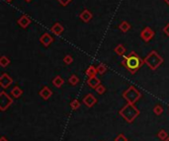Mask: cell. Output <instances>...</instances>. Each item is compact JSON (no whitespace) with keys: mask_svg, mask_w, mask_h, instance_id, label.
Returning a JSON list of instances; mask_svg holds the SVG:
<instances>
[{"mask_svg":"<svg viewBox=\"0 0 169 141\" xmlns=\"http://www.w3.org/2000/svg\"><path fill=\"white\" fill-rule=\"evenodd\" d=\"M124 59L122 60V65L124 67H126L131 74L137 73V71L140 68L142 67V65L144 63V59H142L140 55H138L134 51H131V53L128 55H123Z\"/></svg>","mask_w":169,"mask_h":141,"instance_id":"obj_1","label":"cell"},{"mask_svg":"<svg viewBox=\"0 0 169 141\" xmlns=\"http://www.w3.org/2000/svg\"><path fill=\"white\" fill-rule=\"evenodd\" d=\"M119 114L127 122L131 123V122H133L141 114V111L138 110V107L134 105V104L127 103V105L125 107H123L122 109L120 110Z\"/></svg>","mask_w":169,"mask_h":141,"instance_id":"obj_2","label":"cell"},{"mask_svg":"<svg viewBox=\"0 0 169 141\" xmlns=\"http://www.w3.org/2000/svg\"><path fill=\"white\" fill-rule=\"evenodd\" d=\"M144 63L148 66L150 70L154 71L163 63V58L158 54L156 50H152L144 57Z\"/></svg>","mask_w":169,"mask_h":141,"instance_id":"obj_3","label":"cell"},{"mask_svg":"<svg viewBox=\"0 0 169 141\" xmlns=\"http://www.w3.org/2000/svg\"><path fill=\"white\" fill-rule=\"evenodd\" d=\"M123 98L126 100L127 103L130 104H136L138 100L141 98V93L134 86H131L123 93Z\"/></svg>","mask_w":169,"mask_h":141,"instance_id":"obj_4","label":"cell"},{"mask_svg":"<svg viewBox=\"0 0 169 141\" xmlns=\"http://www.w3.org/2000/svg\"><path fill=\"white\" fill-rule=\"evenodd\" d=\"M12 103H13V99L5 91L0 92V110L2 112H5L12 105Z\"/></svg>","mask_w":169,"mask_h":141,"instance_id":"obj_5","label":"cell"},{"mask_svg":"<svg viewBox=\"0 0 169 141\" xmlns=\"http://www.w3.org/2000/svg\"><path fill=\"white\" fill-rule=\"evenodd\" d=\"M154 35H155V33H154V31H153L151 28L145 27L141 32V35L140 36H141V39L144 40V42L148 43L149 40H151L153 38H154Z\"/></svg>","mask_w":169,"mask_h":141,"instance_id":"obj_6","label":"cell"},{"mask_svg":"<svg viewBox=\"0 0 169 141\" xmlns=\"http://www.w3.org/2000/svg\"><path fill=\"white\" fill-rule=\"evenodd\" d=\"M13 83V79L10 75H8L7 73H3L1 76H0V86L3 89L8 88L11 86V84Z\"/></svg>","mask_w":169,"mask_h":141,"instance_id":"obj_7","label":"cell"},{"mask_svg":"<svg viewBox=\"0 0 169 141\" xmlns=\"http://www.w3.org/2000/svg\"><path fill=\"white\" fill-rule=\"evenodd\" d=\"M82 103H83L87 107H92L93 106H95V104L97 103V99L92 93H89V94H87L83 99H82Z\"/></svg>","mask_w":169,"mask_h":141,"instance_id":"obj_8","label":"cell"},{"mask_svg":"<svg viewBox=\"0 0 169 141\" xmlns=\"http://www.w3.org/2000/svg\"><path fill=\"white\" fill-rule=\"evenodd\" d=\"M32 23V20L30 19V17L27 14H24L17 20V24L20 26L22 29H27Z\"/></svg>","mask_w":169,"mask_h":141,"instance_id":"obj_9","label":"cell"},{"mask_svg":"<svg viewBox=\"0 0 169 141\" xmlns=\"http://www.w3.org/2000/svg\"><path fill=\"white\" fill-rule=\"evenodd\" d=\"M54 38L48 34V33H44V34L40 37V43L43 44L45 47H48L51 44L54 43Z\"/></svg>","mask_w":169,"mask_h":141,"instance_id":"obj_10","label":"cell"},{"mask_svg":"<svg viewBox=\"0 0 169 141\" xmlns=\"http://www.w3.org/2000/svg\"><path fill=\"white\" fill-rule=\"evenodd\" d=\"M51 32L55 36H61L63 32H65V27L61 24L58 23V22H56V23H55L54 25L51 26Z\"/></svg>","mask_w":169,"mask_h":141,"instance_id":"obj_11","label":"cell"},{"mask_svg":"<svg viewBox=\"0 0 169 141\" xmlns=\"http://www.w3.org/2000/svg\"><path fill=\"white\" fill-rule=\"evenodd\" d=\"M79 18L84 22V23H89V22L92 20L93 14L91 13V11H89L88 9H84L79 14Z\"/></svg>","mask_w":169,"mask_h":141,"instance_id":"obj_12","label":"cell"},{"mask_svg":"<svg viewBox=\"0 0 169 141\" xmlns=\"http://www.w3.org/2000/svg\"><path fill=\"white\" fill-rule=\"evenodd\" d=\"M39 95L41 96V97H42L44 100H48L51 97V95H52V91L51 90L50 88H48V86H45V87H43L42 88V90H41L40 92H39Z\"/></svg>","mask_w":169,"mask_h":141,"instance_id":"obj_13","label":"cell"},{"mask_svg":"<svg viewBox=\"0 0 169 141\" xmlns=\"http://www.w3.org/2000/svg\"><path fill=\"white\" fill-rule=\"evenodd\" d=\"M100 84H101V81L99 78H97V77L88 78V80H87V85L92 89H96Z\"/></svg>","mask_w":169,"mask_h":141,"instance_id":"obj_14","label":"cell"},{"mask_svg":"<svg viewBox=\"0 0 169 141\" xmlns=\"http://www.w3.org/2000/svg\"><path fill=\"white\" fill-rule=\"evenodd\" d=\"M85 74H86V76H87L88 78L96 77V76H97V74H98V71H97V68L95 67V66L90 65L89 67H88L87 69H86Z\"/></svg>","mask_w":169,"mask_h":141,"instance_id":"obj_15","label":"cell"},{"mask_svg":"<svg viewBox=\"0 0 169 141\" xmlns=\"http://www.w3.org/2000/svg\"><path fill=\"white\" fill-rule=\"evenodd\" d=\"M51 83H52V85H54V86L56 87V88H61L62 85L65 84V80L62 79L61 76L58 75V76H55V77L54 78V79H52Z\"/></svg>","mask_w":169,"mask_h":141,"instance_id":"obj_16","label":"cell"},{"mask_svg":"<svg viewBox=\"0 0 169 141\" xmlns=\"http://www.w3.org/2000/svg\"><path fill=\"white\" fill-rule=\"evenodd\" d=\"M22 94H23V90H22L19 86H15L12 88V90H11V95H12L13 98H15V99L20 98Z\"/></svg>","mask_w":169,"mask_h":141,"instance_id":"obj_17","label":"cell"},{"mask_svg":"<svg viewBox=\"0 0 169 141\" xmlns=\"http://www.w3.org/2000/svg\"><path fill=\"white\" fill-rule=\"evenodd\" d=\"M131 24L129 23V22H127V21H122L121 24L119 25V29L121 30V32H123V33L129 32L131 30Z\"/></svg>","mask_w":169,"mask_h":141,"instance_id":"obj_18","label":"cell"},{"mask_svg":"<svg viewBox=\"0 0 169 141\" xmlns=\"http://www.w3.org/2000/svg\"><path fill=\"white\" fill-rule=\"evenodd\" d=\"M10 63H11V60L6 56V55H2V56L0 57V66H1V67L5 68Z\"/></svg>","mask_w":169,"mask_h":141,"instance_id":"obj_19","label":"cell"},{"mask_svg":"<svg viewBox=\"0 0 169 141\" xmlns=\"http://www.w3.org/2000/svg\"><path fill=\"white\" fill-rule=\"evenodd\" d=\"M114 51L118 55H124V54H125V53H126V47H125V46H124V44L120 43V44H118V46L114 49Z\"/></svg>","mask_w":169,"mask_h":141,"instance_id":"obj_20","label":"cell"},{"mask_svg":"<svg viewBox=\"0 0 169 141\" xmlns=\"http://www.w3.org/2000/svg\"><path fill=\"white\" fill-rule=\"evenodd\" d=\"M68 83L70 85H72V86H75V85H77L78 83H79V78L75 75V74H73V75H71L68 78Z\"/></svg>","mask_w":169,"mask_h":141,"instance_id":"obj_21","label":"cell"},{"mask_svg":"<svg viewBox=\"0 0 169 141\" xmlns=\"http://www.w3.org/2000/svg\"><path fill=\"white\" fill-rule=\"evenodd\" d=\"M80 106H81V104L77 99H74L73 101L70 103V107H71V110H73V111L78 110L80 107Z\"/></svg>","mask_w":169,"mask_h":141,"instance_id":"obj_22","label":"cell"},{"mask_svg":"<svg viewBox=\"0 0 169 141\" xmlns=\"http://www.w3.org/2000/svg\"><path fill=\"white\" fill-rule=\"evenodd\" d=\"M163 107L161 106V105H155L154 107H153V113H154L156 116H160V114H162L163 113Z\"/></svg>","mask_w":169,"mask_h":141,"instance_id":"obj_23","label":"cell"},{"mask_svg":"<svg viewBox=\"0 0 169 141\" xmlns=\"http://www.w3.org/2000/svg\"><path fill=\"white\" fill-rule=\"evenodd\" d=\"M96 68H97V71H98V74H100V75H103L107 71V66L103 63H100Z\"/></svg>","mask_w":169,"mask_h":141,"instance_id":"obj_24","label":"cell"},{"mask_svg":"<svg viewBox=\"0 0 169 141\" xmlns=\"http://www.w3.org/2000/svg\"><path fill=\"white\" fill-rule=\"evenodd\" d=\"M157 136H158V138H159V139H161V140H163V141H164V140L166 139L169 135H168V133L164 130V129H161V130H160L158 133H157Z\"/></svg>","mask_w":169,"mask_h":141,"instance_id":"obj_25","label":"cell"},{"mask_svg":"<svg viewBox=\"0 0 169 141\" xmlns=\"http://www.w3.org/2000/svg\"><path fill=\"white\" fill-rule=\"evenodd\" d=\"M95 91H96V93L97 94H99V95H103L105 92H106V87L104 86V85H102V84H100L98 87H97L96 89H95Z\"/></svg>","mask_w":169,"mask_h":141,"instance_id":"obj_26","label":"cell"},{"mask_svg":"<svg viewBox=\"0 0 169 141\" xmlns=\"http://www.w3.org/2000/svg\"><path fill=\"white\" fill-rule=\"evenodd\" d=\"M63 62H65V63L66 65L71 64V63H72V62H73V58H72V56H71V55H69V54L65 55V56L63 57Z\"/></svg>","mask_w":169,"mask_h":141,"instance_id":"obj_27","label":"cell"},{"mask_svg":"<svg viewBox=\"0 0 169 141\" xmlns=\"http://www.w3.org/2000/svg\"><path fill=\"white\" fill-rule=\"evenodd\" d=\"M115 141H128V138L123 134V133H120V134L115 138Z\"/></svg>","mask_w":169,"mask_h":141,"instance_id":"obj_28","label":"cell"},{"mask_svg":"<svg viewBox=\"0 0 169 141\" xmlns=\"http://www.w3.org/2000/svg\"><path fill=\"white\" fill-rule=\"evenodd\" d=\"M56 1H58L61 6H67L72 0H56Z\"/></svg>","mask_w":169,"mask_h":141,"instance_id":"obj_29","label":"cell"},{"mask_svg":"<svg viewBox=\"0 0 169 141\" xmlns=\"http://www.w3.org/2000/svg\"><path fill=\"white\" fill-rule=\"evenodd\" d=\"M163 33H164V34L166 35L167 37H169V23L164 26V28H163Z\"/></svg>","mask_w":169,"mask_h":141,"instance_id":"obj_30","label":"cell"},{"mask_svg":"<svg viewBox=\"0 0 169 141\" xmlns=\"http://www.w3.org/2000/svg\"><path fill=\"white\" fill-rule=\"evenodd\" d=\"M0 141H8V140H6V138H5V137H1V138H0Z\"/></svg>","mask_w":169,"mask_h":141,"instance_id":"obj_31","label":"cell"},{"mask_svg":"<svg viewBox=\"0 0 169 141\" xmlns=\"http://www.w3.org/2000/svg\"><path fill=\"white\" fill-rule=\"evenodd\" d=\"M164 2L166 3V4H167V5L169 6V0H164Z\"/></svg>","mask_w":169,"mask_h":141,"instance_id":"obj_32","label":"cell"},{"mask_svg":"<svg viewBox=\"0 0 169 141\" xmlns=\"http://www.w3.org/2000/svg\"><path fill=\"white\" fill-rule=\"evenodd\" d=\"M24 1H25V2H27V3H29V2H31L32 0H24Z\"/></svg>","mask_w":169,"mask_h":141,"instance_id":"obj_33","label":"cell"},{"mask_svg":"<svg viewBox=\"0 0 169 141\" xmlns=\"http://www.w3.org/2000/svg\"><path fill=\"white\" fill-rule=\"evenodd\" d=\"M5 1H6V2H8V3H10V2H12L13 0H5Z\"/></svg>","mask_w":169,"mask_h":141,"instance_id":"obj_34","label":"cell"},{"mask_svg":"<svg viewBox=\"0 0 169 141\" xmlns=\"http://www.w3.org/2000/svg\"><path fill=\"white\" fill-rule=\"evenodd\" d=\"M164 141H169V136H168V137H167V138H166V139H165Z\"/></svg>","mask_w":169,"mask_h":141,"instance_id":"obj_35","label":"cell"}]
</instances>
